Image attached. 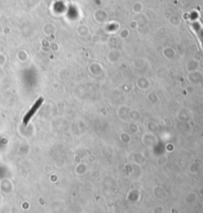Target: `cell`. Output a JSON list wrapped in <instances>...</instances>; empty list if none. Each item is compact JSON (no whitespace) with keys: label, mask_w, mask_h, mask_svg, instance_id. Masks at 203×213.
<instances>
[{"label":"cell","mask_w":203,"mask_h":213,"mask_svg":"<svg viewBox=\"0 0 203 213\" xmlns=\"http://www.w3.org/2000/svg\"><path fill=\"white\" fill-rule=\"evenodd\" d=\"M42 101H43V99H42V98H40L39 101H37V102H36V103H35V105L33 106V108H32L31 111H29V113L27 114V116H26V118H25V122H26V123H27V121L29 120V118H31V117H32V115H33V114L35 113L36 110L38 109V107L40 106V104L42 103Z\"/></svg>","instance_id":"cell-1"}]
</instances>
